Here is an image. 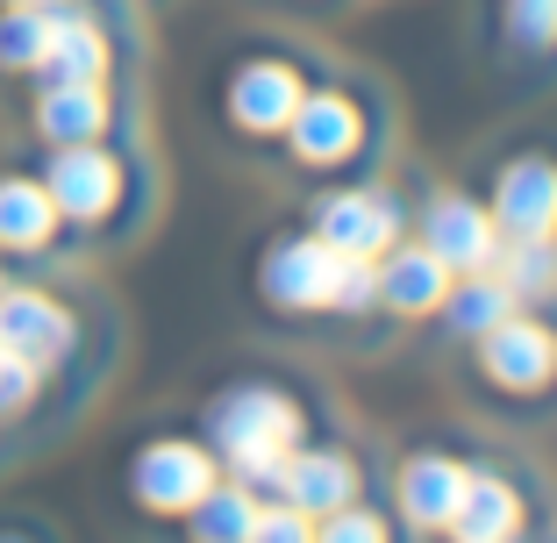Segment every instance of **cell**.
Returning <instances> with one entry per match:
<instances>
[{
  "label": "cell",
  "mask_w": 557,
  "mask_h": 543,
  "mask_svg": "<svg viewBox=\"0 0 557 543\" xmlns=\"http://www.w3.org/2000/svg\"><path fill=\"white\" fill-rule=\"evenodd\" d=\"M214 436H222V451L236 458V472L250 486L278 494L286 486V458L300 444V408L286 394H272V386H244V394H230L214 408Z\"/></svg>",
  "instance_id": "1"
},
{
  "label": "cell",
  "mask_w": 557,
  "mask_h": 543,
  "mask_svg": "<svg viewBox=\"0 0 557 543\" xmlns=\"http://www.w3.org/2000/svg\"><path fill=\"white\" fill-rule=\"evenodd\" d=\"M314 236L344 258H379V250L400 244V208L372 186H350V194H329L314 208Z\"/></svg>",
  "instance_id": "2"
},
{
  "label": "cell",
  "mask_w": 557,
  "mask_h": 543,
  "mask_svg": "<svg viewBox=\"0 0 557 543\" xmlns=\"http://www.w3.org/2000/svg\"><path fill=\"white\" fill-rule=\"evenodd\" d=\"M344 250H329L322 236H294L264 258V294L278 308H336V286H344Z\"/></svg>",
  "instance_id": "3"
},
{
  "label": "cell",
  "mask_w": 557,
  "mask_h": 543,
  "mask_svg": "<svg viewBox=\"0 0 557 543\" xmlns=\"http://www.w3.org/2000/svg\"><path fill=\"white\" fill-rule=\"evenodd\" d=\"M479 358H486V379H500V386L529 394V386H543V379L557 372V336L543 330V322L508 314V322H493V330L479 336Z\"/></svg>",
  "instance_id": "4"
},
{
  "label": "cell",
  "mask_w": 557,
  "mask_h": 543,
  "mask_svg": "<svg viewBox=\"0 0 557 543\" xmlns=\"http://www.w3.org/2000/svg\"><path fill=\"white\" fill-rule=\"evenodd\" d=\"M493 222L508 236H557V165L550 158H515L493 186Z\"/></svg>",
  "instance_id": "5"
},
{
  "label": "cell",
  "mask_w": 557,
  "mask_h": 543,
  "mask_svg": "<svg viewBox=\"0 0 557 543\" xmlns=\"http://www.w3.org/2000/svg\"><path fill=\"white\" fill-rule=\"evenodd\" d=\"M422 250L443 258L450 272H486L493 250H500V222L479 200H436L429 208V230H422Z\"/></svg>",
  "instance_id": "6"
},
{
  "label": "cell",
  "mask_w": 557,
  "mask_h": 543,
  "mask_svg": "<svg viewBox=\"0 0 557 543\" xmlns=\"http://www.w3.org/2000/svg\"><path fill=\"white\" fill-rule=\"evenodd\" d=\"M208 486H214V465L194 444H150L144 465H136V501L158 515H186Z\"/></svg>",
  "instance_id": "7"
},
{
  "label": "cell",
  "mask_w": 557,
  "mask_h": 543,
  "mask_svg": "<svg viewBox=\"0 0 557 543\" xmlns=\"http://www.w3.org/2000/svg\"><path fill=\"white\" fill-rule=\"evenodd\" d=\"M44 194L58 200V214H79V222H94V214H108V208H115V194H122L115 158H100L94 144H65L58 158H50Z\"/></svg>",
  "instance_id": "8"
},
{
  "label": "cell",
  "mask_w": 557,
  "mask_h": 543,
  "mask_svg": "<svg viewBox=\"0 0 557 543\" xmlns=\"http://www.w3.org/2000/svg\"><path fill=\"white\" fill-rule=\"evenodd\" d=\"M0 350L29 365H58L72 350V314L44 294H0Z\"/></svg>",
  "instance_id": "9"
},
{
  "label": "cell",
  "mask_w": 557,
  "mask_h": 543,
  "mask_svg": "<svg viewBox=\"0 0 557 543\" xmlns=\"http://www.w3.org/2000/svg\"><path fill=\"white\" fill-rule=\"evenodd\" d=\"M286 136H294L300 165H336V158H350V150H358L364 122H358V108H350L344 94H300Z\"/></svg>",
  "instance_id": "10"
},
{
  "label": "cell",
  "mask_w": 557,
  "mask_h": 543,
  "mask_svg": "<svg viewBox=\"0 0 557 543\" xmlns=\"http://www.w3.org/2000/svg\"><path fill=\"white\" fill-rule=\"evenodd\" d=\"M278 494L294 501L300 515H336L344 501H358V465L344 458V451H300L294 444V458H286V486Z\"/></svg>",
  "instance_id": "11"
},
{
  "label": "cell",
  "mask_w": 557,
  "mask_h": 543,
  "mask_svg": "<svg viewBox=\"0 0 557 543\" xmlns=\"http://www.w3.org/2000/svg\"><path fill=\"white\" fill-rule=\"evenodd\" d=\"M465 465L458 458H408L400 465V515H408V529H450V515H458L465 501Z\"/></svg>",
  "instance_id": "12"
},
{
  "label": "cell",
  "mask_w": 557,
  "mask_h": 543,
  "mask_svg": "<svg viewBox=\"0 0 557 543\" xmlns=\"http://www.w3.org/2000/svg\"><path fill=\"white\" fill-rule=\"evenodd\" d=\"M372 272H379V300L400 308V314H436L443 294H450V264L429 258L422 244H414V250H379Z\"/></svg>",
  "instance_id": "13"
},
{
  "label": "cell",
  "mask_w": 557,
  "mask_h": 543,
  "mask_svg": "<svg viewBox=\"0 0 557 543\" xmlns=\"http://www.w3.org/2000/svg\"><path fill=\"white\" fill-rule=\"evenodd\" d=\"M294 108H300V79L286 65H244V72H236L230 115L244 122V129L272 136V129H286V122H294Z\"/></svg>",
  "instance_id": "14"
},
{
  "label": "cell",
  "mask_w": 557,
  "mask_h": 543,
  "mask_svg": "<svg viewBox=\"0 0 557 543\" xmlns=\"http://www.w3.org/2000/svg\"><path fill=\"white\" fill-rule=\"evenodd\" d=\"M522 529V494H515L508 479H493V472H472L465 479V501L458 515H450V536L465 543H500Z\"/></svg>",
  "instance_id": "15"
},
{
  "label": "cell",
  "mask_w": 557,
  "mask_h": 543,
  "mask_svg": "<svg viewBox=\"0 0 557 543\" xmlns=\"http://www.w3.org/2000/svg\"><path fill=\"white\" fill-rule=\"evenodd\" d=\"M44 79L50 86H100V72H108V44H100L94 22L79 15H58L50 22V44H44Z\"/></svg>",
  "instance_id": "16"
},
{
  "label": "cell",
  "mask_w": 557,
  "mask_h": 543,
  "mask_svg": "<svg viewBox=\"0 0 557 543\" xmlns=\"http://www.w3.org/2000/svg\"><path fill=\"white\" fill-rule=\"evenodd\" d=\"M36 122H44L50 144H94L108 129V100H100V86H50Z\"/></svg>",
  "instance_id": "17"
},
{
  "label": "cell",
  "mask_w": 557,
  "mask_h": 543,
  "mask_svg": "<svg viewBox=\"0 0 557 543\" xmlns=\"http://www.w3.org/2000/svg\"><path fill=\"white\" fill-rule=\"evenodd\" d=\"M515 286L508 280H465V286H450V294H443V314H450V330L458 336H486L493 322H508L515 314Z\"/></svg>",
  "instance_id": "18"
},
{
  "label": "cell",
  "mask_w": 557,
  "mask_h": 543,
  "mask_svg": "<svg viewBox=\"0 0 557 543\" xmlns=\"http://www.w3.org/2000/svg\"><path fill=\"white\" fill-rule=\"evenodd\" d=\"M50 222H58V200L29 180H0V244H44Z\"/></svg>",
  "instance_id": "19"
},
{
  "label": "cell",
  "mask_w": 557,
  "mask_h": 543,
  "mask_svg": "<svg viewBox=\"0 0 557 543\" xmlns=\"http://www.w3.org/2000/svg\"><path fill=\"white\" fill-rule=\"evenodd\" d=\"M186 515H194V536H208V543H244L250 522H258V501L236 494V486H230V494H222V486H208V494H200Z\"/></svg>",
  "instance_id": "20"
},
{
  "label": "cell",
  "mask_w": 557,
  "mask_h": 543,
  "mask_svg": "<svg viewBox=\"0 0 557 543\" xmlns=\"http://www.w3.org/2000/svg\"><path fill=\"white\" fill-rule=\"evenodd\" d=\"M500 280L515 294H550L557 286V236H515V250H493Z\"/></svg>",
  "instance_id": "21"
},
{
  "label": "cell",
  "mask_w": 557,
  "mask_h": 543,
  "mask_svg": "<svg viewBox=\"0 0 557 543\" xmlns=\"http://www.w3.org/2000/svg\"><path fill=\"white\" fill-rule=\"evenodd\" d=\"M44 44H50L44 8H8V15H0V65H36Z\"/></svg>",
  "instance_id": "22"
},
{
  "label": "cell",
  "mask_w": 557,
  "mask_h": 543,
  "mask_svg": "<svg viewBox=\"0 0 557 543\" xmlns=\"http://www.w3.org/2000/svg\"><path fill=\"white\" fill-rule=\"evenodd\" d=\"M508 36L522 50H550L557 44V0H508Z\"/></svg>",
  "instance_id": "23"
},
{
  "label": "cell",
  "mask_w": 557,
  "mask_h": 543,
  "mask_svg": "<svg viewBox=\"0 0 557 543\" xmlns=\"http://www.w3.org/2000/svg\"><path fill=\"white\" fill-rule=\"evenodd\" d=\"M314 536H329V543H379L386 536V529H379V515H364V508H336V515H322V522H314Z\"/></svg>",
  "instance_id": "24"
},
{
  "label": "cell",
  "mask_w": 557,
  "mask_h": 543,
  "mask_svg": "<svg viewBox=\"0 0 557 543\" xmlns=\"http://www.w3.org/2000/svg\"><path fill=\"white\" fill-rule=\"evenodd\" d=\"M250 536H258V543H300V536H314V515H300L294 501H286V508H258Z\"/></svg>",
  "instance_id": "25"
},
{
  "label": "cell",
  "mask_w": 557,
  "mask_h": 543,
  "mask_svg": "<svg viewBox=\"0 0 557 543\" xmlns=\"http://www.w3.org/2000/svg\"><path fill=\"white\" fill-rule=\"evenodd\" d=\"M29 394H36V365L15 358V350H0V415H15Z\"/></svg>",
  "instance_id": "26"
},
{
  "label": "cell",
  "mask_w": 557,
  "mask_h": 543,
  "mask_svg": "<svg viewBox=\"0 0 557 543\" xmlns=\"http://www.w3.org/2000/svg\"><path fill=\"white\" fill-rule=\"evenodd\" d=\"M8 8H44V0H8Z\"/></svg>",
  "instance_id": "27"
}]
</instances>
